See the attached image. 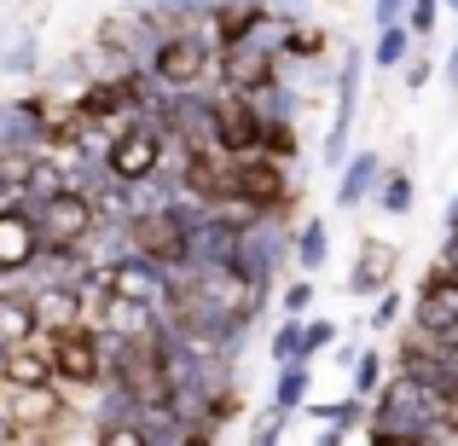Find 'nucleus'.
Wrapping results in <instances>:
<instances>
[{
    "label": "nucleus",
    "instance_id": "4",
    "mask_svg": "<svg viewBox=\"0 0 458 446\" xmlns=\"http://www.w3.org/2000/svg\"><path fill=\"white\" fill-rule=\"evenodd\" d=\"M30 221H35V232H41L47 249H81L93 238V226H99V203L81 186H64L58 198L30 203Z\"/></svg>",
    "mask_w": 458,
    "mask_h": 446
},
{
    "label": "nucleus",
    "instance_id": "23",
    "mask_svg": "<svg viewBox=\"0 0 458 446\" xmlns=\"http://www.w3.org/2000/svg\"><path fill=\"white\" fill-rule=\"evenodd\" d=\"M256 156H273V163H296V156H302V134H296V122H261V134H256Z\"/></svg>",
    "mask_w": 458,
    "mask_h": 446
},
{
    "label": "nucleus",
    "instance_id": "27",
    "mask_svg": "<svg viewBox=\"0 0 458 446\" xmlns=\"http://www.w3.org/2000/svg\"><path fill=\"white\" fill-rule=\"evenodd\" d=\"M267 354H273V366H291V359H302V319H291V313H284L279 331L267 336Z\"/></svg>",
    "mask_w": 458,
    "mask_h": 446
},
{
    "label": "nucleus",
    "instance_id": "10",
    "mask_svg": "<svg viewBox=\"0 0 458 446\" xmlns=\"http://www.w3.org/2000/svg\"><path fill=\"white\" fill-rule=\"evenodd\" d=\"M406 319H412V331H429V336L453 331V324H458V279H453V273L429 267V279L418 284L412 301H406Z\"/></svg>",
    "mask_w": 458,
    "mask_h": 446
},
{
    "label": "nucleus",
    "instance_id": "24",
    "mask_svg": "<svg viewBox=\"0 0 458 446\" xmlns=\"http://www.w3.org/2000/svg\"><path fill=\"white\" fill-rule=\"evenodd\" d=\"M371 203H377L383 215H412V174H406V168H383Z\"/></svg>",
    "mask_w": 458,
    "mask_h": 446
},
{
    "label": "nucleus",
    "instance_id": "6",
    "mask_svg": "<svg viewBox=\"0 0 458 446\" xmlns=\"http://www.w3.org/2000/svg\"><path fill=\"white\" fill-rule=\"evenodd\" d=\"M105 168H111L123 186H140V180H151L157 168H163V128H157L151 116L128 122L123 134L111 139V151H105Z\"/></svg>",
    "mask_w": 458,
    "mask_h": 446
},
{
    "label": "nucleus",
    "instance_id": "18",
    "mask_svg": "<svg viewBox=\"0 0 458 446\" xmlns=\"http://www.w3.org/2000/svg\"><path fill=\"white\" fill-rule=\"evenodd\" d=\"M308 389H313V359H291V366H279V377H273V400H267V412L296 417V412L308 406Z\"/></svg>",
    "mask_w": 458,
    "mask_h": 446
},
{
    "label": "nucleus",
    "instance_id": "5",
    "mask_svg": "<svg viewBox=\"0 0 458 446\" xmlns=\"http://www.w3.org/2000/svg\"><path fill=\"white\" fill-rule=\"evenodd\" d=\"M226 198H244L261 215H291L296 186H291V163H273V156H238L233 163V191Z\"/></svg>",
    "mask_w": 458,
    "mask_h": 446
},
{
    "label": "nucleus",
    "instance_id": "21",
    "mask_svg": "<svg viewBox=\"0 0 458 446\" xmlns=\"http://www.w3.org/2000/svg\"><path fill=\"white\" fill-rule=\"evenodd\" d=\"M325 53H331V35L302 18V23H291V35H284L279 64H325Z\"/></svg>",
    "mask_w": 458,
    "mask_h": 446
},
{
    "label": "nucleus",
    "instance_id": "1",
    "mask_svg": "<svg viewBox=\"0 0 458 446\" xmlns=\"http://www.w3.org/2000/svg\"><path fill=\"white\" fill-rule=\"evenodd\" d=\"M47 359H53V383L70 394V406H81L93 389L105 383V331L99 324H70V331H47L41 336Z\"/></svg>",
    "mask_w": 458,
    "mask_h": 446
},
{
    "label": "nucleus",
    "instance_id": "42",
    "mask_svg": "<svg viewBox=\"0 0 458 446\" xmlns=\"http://www.w3.org/2000/svg\"><path fill=\"white\" fill-rule=\"evenodd\" d=\"M441 226H447V232H458V198L447 203V215H441Z\"/></svg>",
    "mask_w": 458,
    "mask_h": 446
},
{
    "label": "nucleus",
    "instance_id": "35",
    "mask_svg": "<svg viewBox=\"0 0 458 446\" xmlns=\"http://www.w3.org/2000/svg\"><path fill=\"white\" fill-rule=\"evenodd\" d=\"M284 424H291V417H279V412L256 417V429H250V441H244V446H279V441H284Z\"/></svg>",
    "mask_w": 458,
    "mask_h": 446
},
{
    "label": "nucleus",
    "instance_id": "46",
    "mask_svg": "<svg viewBox=\"0 0 458 446\" xmlns=\"http://www.w3.org/2000/svg\"><path fill=\"white\" fill-rule=\"evenodd\" d=\"M273 6H279V0H273Z\"/></svg>",
    "mask_w": 458,
    "mask_h": 446
},
{
    "label": "nucleus",
    "instance_id": "19",
    "mask_svg": "<svg viewBox=\"0 0 458 446\" xmlns=\"http://www.w3.org/2000/svg\"><path fill=\"white\" fill-rule=\"evenodd\" d=\"M325 261H331V226H325L319 215H308V221L296 226V238H291V267L313 279Z\"/></svg>",
    "mask_w": 458,
    "mask_h": 446
},
{
    "label": "nucleus",
    "instance_id": "2",
    "mask_svg": "<svg viewBox=\"0 0 458 446\" xmlns=\"http://www.w3.org/2000/svg\"><path fill=\"white\" fill-rule=\"evenodd\" d=\"M215 64H221V46L209 41L203 23H191V29H168L163 41H157L146 70H151L157 88L186 93V88H215Z\"/></svg>",
    "mask_w": 458,
    "mask_h": 446
},
{
    "label": "nucleus",
    "instance_id": "32",
    "mask_svg": "<svg viewBox=\"0 0 458 446\" xmlns=\"http://www.w3.org/2000/svg\"><path fill=\"white\" fill-rule=\"evenodd\" d=\"M313 296H319V290H313V279H308V273H302V279H291V284H284V290H279V307L291 313V319H308Z\"/></svg>",
    "mask_w": 458,
    "mask_h": 446
},
{
    "label": "nucleus",
    "instance_id": "45",
    "mask_svg": "<svg viewBox=\"0 0 458 446\" xmlns=\"http://www.w3.org/2000/svg\"><path fill=\"white\" fill-rule=\"evenodd\" d=\"M0 394H6V383H0Z\"/></svg>",
    "mask_w": 458,
    "mask_h": 446
},
{
    "label": "nucleus",
    "instance_id": "13",
    "mask_svg": "<svg viewBox=\"0 0 458 446\" xmlns=\"http://www.w3.org/2000/svg\"><path fill=\"white\" fill-rule=\"evenodd\" d=\"M383 168H389V163H383L377 151H348V163L336 168V209H360V203H371Z\"/></svg>",
    "mask_w": 458,
    "mask_h": 446
},
{
    "label": "nucleus",
    "instance_id": "41",
    "mask_svg": "<svg viewBox=\"0 0 458 446\" xmlns=\"http://www.w3.org/2000/svg\"><path fill=\"white\" fill-rule=\"evenodd\" d=\"M343 441H348V429H331V424L319 429V446H343Z\"/></svg>",
    "mask_w": 458,
    "mask_h": 446
},
{
    "label": "nucleus",
    "instance_id": "31",
    "mask_svg": "<svg viewBox=\"0 0 458 446\" xmlns=\"http://www.w3.org/2000/svg\"><path fill=\"white\" fill-rule=\"evenodd\" d=\"M93 446H146V429L134 417H116V424H93Z\"/></svg>",
    "mask_w": 458,
    "mask_h": 446
},
{
    "label": "nucleus",
    "instance_id": "22",
    "mask_svg": "<svg viewBox=\"0 0 458 446\" xmlns=\"http://www.w3.org/2000/svg\"><path fill=\"white\" fill-rule=\"evenodd\" d=\"M412 53H418L412 29H406V23H383L377 41H371V53H366V64H377V70H401Z\"/></svg>",
    "mask_w": 458,
    "mask_h": 446
},
{
    "label": "nucleus",
    "instance_id": "8",
    "mask_svg": "<svg viewBox=\"0 0 458 446\" xmlns=\"http://www.w3.org/2000/svg\"><path fill=\"white\" fill-rule=\"evenodd\" d=\"M105 290L123 296V301H146V307H163V296L174 290V273L163 267V261L140 256V249H128V256L105 261Z\"/></svg>",
    "mask_w": 458,
    "mask_h": 446
},
{
    "label": "nucleus",
    "instance_id": "39",
    "mask_svg": "<svg viewBox=\"0 0 458 446\" xmlns=\"http://www.w3.org/2000/svg\"><path fill=\"white\" fill-rule=\"evenodd\" d=\"M436 267H441V273H453V279H458V232H447V244H441Z\"/></svg>",
    "mask_w": 458,
    "mask_h": 446
},
{
    "label": "nucleus",
    "instance_id": "20",
    "mask_svg": "<svg viewBox=\"0 0 458 446\" xmlns=\"http://www.w3.org/2000/svg\"><path fill=\"white\" fill-rule=\"evenodd\" d=\"M0 76H6V81L41 76V35H35V29H18L12 41H0Z\"/></svg>",
    "mask_w": 458,
    "mask_h": 446
},
{
    "label": "nucleus",
    "instance_id": "34",
    "mask_svg": "<svg viewBox=\"0 0 458 446\" xmlns=\"http://www.w3.org/2000/svg\"><path fill=\"white\" fill-rule=\"evenodd\" d=\"M406 313V301H401V290H377V307H371V331H389L394 319Z\"/></svg>",
    "mask_w": 458,
    "mask_h": 446
},
{
    "label": "nucleus",
    "instance_id": "30",
    "mask_svg": "<svg viewBox=\"0 0 458 446\" xmlns=\"http://www.w3.org/2000/svg\"><path fill=\"white\" fill-rule=\"evenodd\" d=\"M23 168H30V156H6L0 151V209L23 203Z\"/></svg>",
    "mask_w": 458,
    "mask_h": 446
},
{
    "label": "nucleus",
    "instance_id": "25",
    "mask_svg": "<svg viewBox=\"0 0 458 446\" xmlns=\"http://www.w3.org/2000/svg\"><path fill=\"white\" fill-rule=\"evenodd\" d=\"M146 6L157 12V23H163V29H191V23L209 18L215 0H146Z\"/></svg>",
    "mask_w": 458,
    "mask_h": 446
},
{
    "label": "nucleus",
    "instance_id": "26",
    "mask_svg": "<svg viewBox=\"0 0 458 446\" xmlns=\"http://www.w3.org/2000/svg\"><path fill=\"white\" fill-rule=\"evenodd\" d=\"M383 371H389V366H383V354H377V348H360V354H354L348 377H354V394H360V400H371V394L383 389Z\"/></svg>",
    "mask_w": 458,
    "mask_h": 446
},
{
    "label": "nucleus",
    "instance_id": "28",
    "mask_svg": "<svg viewBox=\"0 0 458 446\" xmlns=\"http://www.w3.org/2000/svg\"><path fill=\"white\" fill-rule=\"evenodd\" d=\"M406 29H412V41H429V35L441 29V0H406Z\"/></svg>",
    "mask_w": 458,
    "mask_h": 446
},
{
    "label": "nucleus",
    "instance_id": "12",
    "mask_svg": "<svg viewBox=\"0 0 458 446\" xmlns=\"http://www.w3.org/2000/svg\"><path fill=\"white\" fill-rule=\"evenodd\" d=\"M279 76V58L256 53V46H221V64H215V88L221 93H256Z\"/></svg>",
    "mask_w": 458,
    "mask_h": 446
},
{
    "label": "nucleus",
    "instance_id": "29",
    "mask_svg": "<svg viewBox=\"0 0 458 446\" xmlns=\"http://www.w3.org/2000/svg\"><path fill=\"white\" fill-rule=\"evenodd\" d=\"M313 417L331 424V429H354V424H366V400L348 394V400H336V406H313Z\"/></svg>",
    "mask_w": 458,
    "mask_h": 446
},
{
    "label": "nucleus",
    "instance_id": "40",
    "mask_svg": "<svg viewBox=\"0 0 458 446\" xmlns=\"http://www.w3.org/2000/svg\"><path fill=\"white\" fill-rule=\"evenodd\" d=\"M441 76H447V88L458 93V41L447 46V64H441Z\"/></svg>",
    "mask_w": 458,
    "mask_h": 446
},
{
    "label": "nucleus",
    "instance_id": "14",
    "mask_svg": "<svg viewBox=\"0 0 458 446\" xmlns=\"http://www.w3.org/2000/svg\"><path fill=\"white\" fill-rule=\"evenodd\" d=\"M30 301H35V319H41V336L47 331H70V324L88 319L81 284H47V290H30Z\"/></svg>",
    "mask_w": 458,
    "mask_h": 446
},
{
    "label": "nucleus",
    "instance_id": "9",
    "mask_svg": "<svg viewBox=\"0 0 458 446\" xmlns=\"http://www.w3.org/2000/svg\"><path fill=\"white\" fill-rule=\"evenodd\" d=\"M0 412L23 429V435H53L70 417V394L58 383H35V389H6L0 394Z\"/></svg>",
    "mask_w": 458,
    "mask_h": 446
},
{
    "label": "nucleus",
    "instance_id": "44",
    "mask_svg": "<svg viewBox=\"0 0 458 446\" xmlns=\"http://www.w3.org/2000/svg\"><path fill=\"white\" fill-rule=\"evenodd\" d=\"M244 6H256V0H244Z\"/></svg>",
    "mask_w": 458,
    "mask_h": 446
},
{
    "label": "nucleus",
    "instance_id": "15",
    "mask_svg": "<svg viewBox=\"0 0 458 446\" xmlns=\"http://www.w3.org/2000/svg\"><path fill=\"white\" fill-rule=\"evenodd\" d=\"M35 336H41V319H35L30 290H6V284H0V354L35 342Z\"/></svg>",
    "mask_w": 458,
    "mask_h": 446
},
{
    "label": "nucleus",
    "instance_id": "38",
    "mask_svg": "<svg viewBox=\"0 0 458 446\" xmlns=\"http://www.w3.org/2000/svg\"><path fill=\"white\" fill-rule=\"evenodd\" d=\"M366 446H429V441H412V435H389V429H366Z\"/></svg>",
    "mask_w": 458,
    "mask_h": 446
},
{
    "label": "nucleus",
    "instance_id": "16",
    "mask_svg": "<svg viewBox=\"0 0 458 446\" xmlns=\"http://www.w3.org/2000/svg\"><path fill=\"white\" fill-rule=\"evenodd\" d=\"M0 383H6V389H35V383H53V359H47L41 336L0 354Z\"/></svg>",
    "mask_w": 458,
    "mask_h": 446
},
{
    "label": "nucleus",
    "instance_id": "33",
    "mask_svg": "<svg viewBox=\"0 0 458 446\" xmlns=\"http://www.w3.org/2000/svg\"><path fill=\"white\" fill-rule=\"evenodd\" d=\"M336 324L331 319H302V359H313V354H325V348H336Z\"/></svg>",
    "mask_w": 458,
    "mask_h": 446
},
{
    "label": "nucleus",
    "instance_id": "37",
    "mask_svg": "<svg viewBox=\"0 0 458 446\" xmlns=\"http://www.w3.org/2000/svg\"><path fill=\"white\" fill-rule=\"evenodd\" d=\"M406 18V0H371V23H377V29H383V23H401Z\"/></svg>",
    "mask_w": 458,
    "mask_h": 446
},
{
    "label": "nucleus",
    "instance_id": "11",
    "mask_svg": "<svg viewBox=\"0 0 458 446\" xmlns=\"http://www.w3.org/2000/svg\"><path fill=\"white\" fill-rule=\"evenodd\" d=\"M35 256H41V232H35L30 209H23V203H12V209H0V284L23 279Z\"/></svg>",
    "mask_w": 458,
    "mask_h": 446
},
{
    "label": "nucleus",
    "instance_id": "7",
    "mask_svg": "<svg viewBox=\"0 0 458 446\" xmlns=\"http://www.w3.org/2000/svg\"><path fill=\"white\" fill-rule=\"evenodd\" d=\"M47 99L53 93H12L0 99V151L6 156H35L47 151Z\"/></svg>",
    "mask_w": 458,
    "mask_h": 446
},
{
    "label": "nucleus",
    "instance_id": "43",
    "mask_svg": "<svg viewBox=\"0 0 458 446\" xmlns=\"http://www.w3.org/2000/svg\"><path fill=\"white\" fill-rule=\"evenodd\" d=\"M441 12H447V18H458V0H441Z\"/></svg>",
    "mask_w": 458,
    "mask_h": 446
},
{
    "label": "nucleus",
    "instance_id": "3",
    "mask_svg": "<svg viewBox=\"0 0 458 446\" xmlns=\"http://www.w3.org/2000/svg\"><path fill=\"white\" fill-rule=\"evenodd\" d=\"M366 53L360 46H343L336 53V70H331V128H325V163L343 168L348 163V134H354V116H360V88H366Z\"/></svg>",
    "mask_w": 458,
    "mask_h": 446
},
{
    "label": "nucleus",
    "instance_id": "17",
    "mask_svg": "<svg viewBox=\"0 0 458 446\" xmlns=\"http://www.w3.org/2000/svg\"><path fill=\"white\" fill-rule=\"evenodd\" d=\"M389 273H394V249L383 244V238H366L360 256H354V273H348V290L377 296V290H389Z\"/></svg>",
    "mask_w": 458,
    "mask_h": 446
},
{
    "label": "nucleus",
    "instance_id": "36",
    "mask_svg": "<svg viewBox=\"0 0 458 446\" xmlns=\"http://www.w3.org/2000/svg\"><path fill=\"white\" fill-rule=\"evenodd\" d=\"M401 76H406V88H412V93H418V88H424V81H429V76H436V64H429V58H424V53H412V58H406V64H401Z\"/></svg>",
    "mask_w": 458,
    "mask_h": 446
}]
</instances>
